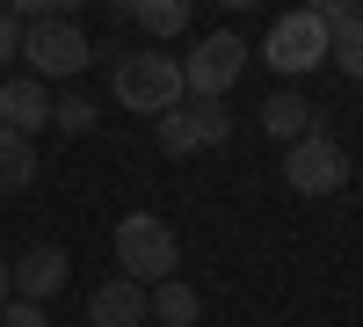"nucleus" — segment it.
Here are the masks:
<instances>
[{"mask_svg": "<svg viewBox=\"0 0 363 327\" xmlns=\"http://www.w3.org/2000/svg\"><path fill=\"white\" fill-rule=\"evenodd\" d=\"M240 66H247V44H240L233 29H211V37L182 58V87H189L196 102H225V87L240 80Z\"/></svg>", "mask_w": 363, "mask_h": 327, "instance_id": "obj_4", "label": "nucleus"}, {"mask_svg": "<svg viewBox=\"0 0 363 327\" xmlns=\"http://www.w3.org/2000/svg\"><path fill=\"white\" fill-rule=\"evenodd\" d=\"M313 15L327 22V66H342L349 80H363V8H349V0H320Z\"/></svg>", "mask_w": 363, "mask_h": 327, "instance_id": "obj_8", "label": "nucleus"}, {"mask_svg": "<svg viewBox=\"0 0 363 327\" xmlns=\"http://www.w3.org/2000/svg\"><path fill=\"white\" fill-rule=\"evenodd\" d=\"M22 58H29V80H73L95 58V44L80 37V22L44 15V22H22Z\"/></svg>", "mask_w": 363, "mask_h": 327, "instance_id": "obj_3", "label": "nucleus"}, {"mask_svg": "<svg viewBox=\"0 0 363 327\" xmlns=\"http://www.w3.org/2000/svg\"><path fill=\"white\" fill-rule=\"evenodd\" d=\"M284 182H291L298 196H335V189L349 182V153H342L327 131H313V138L284 145Z\"/></svg>", "mask_w": 363, "mask_h": 327, "instance_id": "obj_5", "label": "nucleus"}, {"mask_svg": "<svg viewBox=\"0 0 363 327\" xmlns=\"http://www.w3.org/2000/svg\"><path fill=\"white\" fill-rule=\"evenodd\" d=\"M0 327H51V320H44V306H29V299H8V306H0Z\"/></svg>", "mask_w": 363, "mask_h": 327, "instance_id": "obj_17", "label": "nucleus"}, {"mask_svg": "<svg viewBox=\"0 0 363 327\" xmlns=\"http://www.w3.org/2000/svg\"><path fill=\"white\" fill-rule=\"evenodd\" d=\"M66 248H29L22 262H15V299H29V306H44V299H58L66 291Z\"/></svg>", "mask_w": 363, "mask_h": 327, "instance_id": "obj_11", "label": "nucleus"}, {"mask_svg": "<svg viewBox=\"0 0 363 327\" xmlns=\"http://www.w3.org/2000/svg\"><path fill=\"white\" fill-rule=\"evenodd\" d=\"M87 320H95V327H138V320H153V306H145V284L109 277L102 291H87Z\"/></svg>", "mask_w": 363, "mask_h": 327, "instance_id": "obj_10", "label": "nucleus"}, {"mask_svg": "<svg viewBox=\"0 0 363 327\" xmlns=\"http://www.w3.org/2000/svg\"><path fill=\"white\" fill-rule=\"evenodd\" d=\"M15 299V270H8V262H0V306H8Z\"/></svg>", "mask_w": 363, "mask_h": 327, "instance_id": "obj_19", "label": "nucleus"}, {"mask_svg": "<svg viewBox=\"0 0 363 327\" xmlns=\"http://www.w3.org/2000/svg\"><path fill=\"white\" fill-rule=\"evenodd\" d=\"M51 124L66 131V138H80V131H95V102H87V95H58V102H51Z\"/></svg>", "mask_w": 363, "mask_h": 327, "instance_id": "obj_16", "label": "nucleus"}, {"mask_svg": "<svg viewBox=\"0 0 363 327\" xmlns=\"http://www.w3.org/2000/svg\"><path fill=\"white\" fill-rule=\"evenodd\" d=\"M8 58H22V22H15V8H0V66Z\"/></svg>", "mask_w": 363, "mask_h": 327, "instance_id": "obj_18", "label": "nucleus"}, {"mask_svg": "<svg viewBox=\"0 0 363 327\" xmlns=\"http://www.w3.org/2000/svg\"><path fill=\"white\" fill-rule=\"evenodd\" d=\"M174 255H182V240H174L167 218H153V211L116 218V277H131V284L153 291V284L174 277Z\"/></svg>", "mask_w": 363, "mask_h": 327, "instance_id": "obj_2", "label": "nucleus"}, {"mask_svg": "<svg viewBox=\"0 0 363 327\" xmlns=\"http://www.w3.org/2000/svg\"><path fill=\"white\" fill-rule=\"evenodd\" d=\"M262 131H269V138H284V145H298V138H313V131H320V109L298 95V87H291V95H269V102H262Z\"/></svg>", "mask_w": 363, "mask_h": 327, "instance_id": "obj_12", "label": "nucleus"}, {"mask_svg": "<svg viewBox=\"0 0 363 327\" xmlns=\"http://www.w3.org/2000/svg\"><path fill=\"white\" fill-rule=\"evenodd\" d=\"M262 58L277 66L284 80H298V73H313V66H327V22L313 15V8H298V15H284L277 29H269V44H262Z\"/></svg>", "mask_w": 363, "mask_h": 327, "instance_id": "obj_6", "label": "nucleus"}, {"mask_svg": "<svg viewBox=\"0 0 363 327\" xmlns=\"http://www.w3.org/2000/svg\"><path fill=\"white\" fill-rule=\"evenodd\" d=\"M145 306H153V320H160V327H196V313H203V299H196L182 277L153 284V291H145Z\"/></svg>", "mask_w": 363, "mask_h": 327, "instance_id": "obj_13", "label": "nucleus"}, {"mask_svg": "<svg viewBox=\"0 0 363 327\" xmlns=\"http://www.w3.org/2000/svg\"><path fill=\"white\" fill-rule=\"evenodd\" d=\"M131 22L145 37H182V29H189V0H138Z\"/></svg>", "mask_w": 363, "mask_h": 327, "instance_id": "obj_15", "label": "nucleus"}, {"mask_svg": "<svg viewBox=\"0 0 363 327\" xmlns=\"http://www.w3.org/2000/svg\"><path fill=\"white\" fill-rule=\"evenodd\" d=\"M44 124H51V87H44V80H29V73L0 80V131H22V138H37Z\"/></svg>", "mask_w": 363, "mask_h": 327, "instance_id": "obj_9", "label": "nucleus"}, {"mask_svg": "<svg viewBox=\"0 0 363 327\" xmlns=\"http://www.w3.org/2000/svg\"><path fill=\"white\" fill-rule=\"evenodd\" d=\"M116 102L138 109V116H167L174 102H189V87H182V58L174 51H131V58H116Z\"/></svg>", "mask_w": 363, "mask_h": 327, "instance_id": "obj_1", "label": "nucleus"}, {"mask_svg": "<svg viewBox=\"0 0 363 327\" xmlns=\"http://www.w3.org/2000/svg\"><path fill=\"white\" fill-rule=\"evenodd\" d=\"M233 138V109L225 102H174L160 116V153H211V145H225Z\"/></svg>", "mask_w": 363, "mask_h": 327, "instance_id": "obj_7", "label": "nucleus"}, {"mask_svg": "<svg viewBox=\"0 0 363 327\" xmlns=\"http://www.w3.org/2000/svg\"><path fill=\"white\" fill-rule=\"evenodd\" d=\"M29 174H37V145H29L22 131H0V196L29 189Z\"/></svg>", "mask_w": 363, "mask_h": 327, "instance_id": "obj_14", "label": "nucleus"}]
</instances>
